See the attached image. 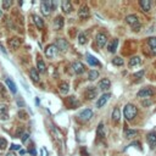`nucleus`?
I'll return each mask as SVG.
<instances>
[{
    "mask_svg": "<svg viewBox=\"0 0 156 156\" xmlns=\"http://www.w3.org/2000/svg\"><path fill=\"white\" fill-rule=\"evenodd\" d=\"M123 115L128 121H132L138 115V109L135 107V105H133V104H127L123 109Z\"/></svg>",
    "mask_w": 156,
    "mask_h": 156,
    "instance_id": "nucleus-1",
    "label": "nucleus"
},
{
    "mask_svg": "<svg viewBox=\"0 0 156 156\" xmlns=\"http://www.w3.org/2000/svg\"><path fill=\"white\" fill-rule=\"evenodd\" d=\"M154 94H155V90L151 87H145L137 93V96L140 99H148V98H151Z\"/></svg>",
    "mask_w": 156,
    "mask_h": 156,
    "instance_id": "nucleus-2",
    "label": "nucleus"
},
{
    "mask_svg": "<svg viewBox=\"0 0 156 156\" xmlns=\"http://www.w3.org/2000/svg\"><path fill=\"white\" fill-rule=\"evenodd\" d=\"M57 53H59V50H57V48L55 46V44H50V45H48L46 49H45V56H46L48 59H54V57L57 55Z\"/></svg>",
    "mask_w": 156,
    "mask_h": 156,
    "instance_id": "nucleus-3",
    "label": "nucleus"
},
{
    "mask_svg": "<svg viewBox=\"0 0 156 156\" xmlns=\"http://www.w3.org/2000/svg\"><path fill=\"white\" fill-rule=\"evenodd\" d=\"M95 42H96L99 48H104L107 44V35L105 33H102V32L98 33L96 37H95Z\"/></svg>",
    "mask_w": 156,
    "mask_h": 156,
    "instance_id": "nucleus-4",
    "label": "nucleus"
},
{
    "mask_svg": "<svg viewBox=\"0 0 156 156\" xmlns=\"http://www.w3.org/2000/svg\"><path fill=\"white\" fill-rule=\"evenodd\" d=\"M55 46L57 48L59 51H67L68 49V42L66 40V39H63V38H57L56 39V43H55Z\"/></svg>",
    "mask_w": 156,
    "mask_h": 156,
    "instance_id": "nucleus-5",
    "label": "nucleus"
},
{
    "mask_svg": "<svg viewBox=\"0 0 156 156\" xmlns=\"http://www.w3.org/2000/svg\"><path fill=\"white\" fill-rule=\"evenodd\" d=\"M84 95H85L87 100H93L98 95V89L95 87H87L85 92H84Z\"/></svg>",
    "mask_w": 156,
    "mask_h": 156,
    "instance_id": "nucleus-6",
    "label": "nucleus"
},
{
    "mask_svg": "<svg viewBox=\"0 0 156 156\" xmlns=\"http://www.w3.org/2000/svg\"><path fill=\"white\" fill-rule=\"evenodd\" d=\"M72 70H73V72L76 73V74H82L84 71H85V66L81 62V61H76V62H73V65H72Z\"/></svg>",
    "mask_w": 156,
    "mask_h": 156,
    "instance_id": "nucleus-7",
    "label": "nucleus"
},
{
    "mask_svg": "<svg viewBox=\"0 0 156 156\" xmlns=\"http://www.w3.org/2000/svg\"><path fill=\"white\" fill-rule=\"evenodd\" d=\"M78 117H79L82 121H89L93 117V111L90 109H84L83 111H81L78 113Z\"/></svg>",
    "mask_w": 156,
    "mask_h": 156,
    "instance_id": "nucleus-8",
    "label": "nucleus"
},
{
    "mask_svg": "<svg viewBox=\"0 0 156 156\" xmlns=\"http://www.w3.org/2000/svg\"><path fill=\"white\" fill-rule=\"evenodd\" d=\"M89 16H90V12H89L88 6H85V5L81 6L79 10H78V17H79L81 20H87Z\"/></svg>",
    "mask_w": 156,
    "mask_h": 156,
    "instance_id": "nucleus-9",
    "label": "nucleus"
},
{
    "mask_svg": "<svg viewBox=\"0 0 156 156\" xmlns=\"http://www.w3.org/2000/svg\"><path fill=\"white\" fill-rule=\"evenodd\" d=\"M40 11L44 16H49L51 12V1H43L40 4Z\"/></svg>",
    "mask_w": 156,
    "mask_h": 156,
    "instance_id": "nucleus-10",
    "label": "nucleus"
},
{
    "mask_svg": "<svg viewBox=\"0 0 156 156\" xmlns=\"http://www.w3.org/2000/svg\"><path fill=\"white\" fill-rule=\"evenodd\" d=\"M111 98V94L110 93H105V94H102L100 98H99V100L96 101V107H102L104 105H105V104L109 101V99Z\"/></svg>",
    "mask_w": 156,
    "mask_h": 156,
    "instance_id": "nucleus-11",
    "label": "nucleus"
},
{
    "mask_svg": "<svg viewBox=\"0 0 156 156\" xmlns=\"http://www.w3.org/2000/svg\"><path fill=\"white\" fill-rule=\"evenodd\" d=\"M98 87H99L100 90H102V92H106V90H109L110 87H111V82H110V79H107V78H102V79L99 82Z\"/></svg>",
    "mask_w": 156,
    "mask_h": 156,
    "instance_id": "nucleus-12",
    "label": "nucleus"
},
{
    "mask_svg": "<svg viewBox=\"0 0 156 156\" xmlns=\"http://www.w3.org/2000/svg\"><path fill=\"white\" fill-rule=\"evenodd\" d=\"M9 118V106L5 104H0V120Z\"/></svg>",
    "mask_w": 156,
    "mask_h": 156,
    "instance_id": "nucleus-13",
    "label": "nucleus"
},
{
    "mask_svg": "<svg viewBox=\"0 0 156 156\" xmlns=\"http://www.w3.org/2000/svg\"><path fill=\"white\" fill-rule=\"evenodd\" d=\"M146 141H148V144L150 145V148L155 149L156 148V133L155 132H151L146 135Z\"/></svg>",
    "mask_w": 156,
    "mask_h": 156,
    "instance_id": "nucleus-14",
    "label": "nucleus"
},
{
    "mask_svg": "<svg viewBox=\"0 0 156 156\" xmlns=\"http://www.w3.org/2000/svg\"><path fill=\"white\" fill-rule=\"evenodd\" d=\"M9 46L12 50L18 49L21 46V39L20 38H11V39H9Z\"/></svg>",
    "mask_w": 156,
    "mask_h": 156,
    "instance_id": "nucleus-15",
    "label": "nucleus"
},
{
    "mask_svg": "<svg viewBox=\"0 0 156 156\" xmlns=\"http://www.w3.org/2000/svg\"><path fill=\"white\" fill-rule=\"evenodd\" d=\"M126 22H127L129 26H131V27H133V26L140 23L139 20H138V17H137V15H128V16L126 17Z\"/></svg>",
    "mask_w": 156,
    "mask_h": 156,
    "instance_id": "nucleus-16",
    "label": "nucleus"
},
{
    "mask_svg": "<svg viewBox=\"0 0 156 156\" xmlns=\"http://www.w3.org/2000/svg\"><path fill=\"white\" fill-rule=\"evenodd\" d=\"M37 71H38V73L40 72V73H44L45 71H46V65L44 63V61L42 60V59H38L37 60V68H35Z\"/></svg>",
    "mask_w": 156,
    "mask_h": 156,
    "instance_id": "nucleus-17",
    "label": "nucleus"
},
{
    "mask_svg": "<svg viewBox=\"0 0 156 156\" xmlns=\"http://www.w3.org/2000/svg\"><path fill=\"white\" fill-rule=\"evenodd\" d=\"M139 5H140L141 10H144V12H149L151 10V3L149 0H140Z\"/></svg>",
    "mask_w": 156,
    "mask_h": 156,
    "instance_id": "nucleus-18",
    "label": "nucleus"
},
{
    "mask_svg": "<svg viewBox=\"0 0 156 156\" xmlns=\"http://www.w3.org/2000/svg\"><path fill=\"white\" fill-rule=\"evenodd\" d=\"M59 90H60V93L63 94V95H66L68 93V90H70V85L67 82H61L59 84Z\"/></svg>",
    "mask_w": 156,
    "mask_h": 156,
    "instance_id": "nucleus-19",
    "label": "nucleus"
},
{
    "mask_svg": "<svg viewBox=\"0 0 156 156\" xmlns=\"http://www.w3.org/2000/svg\"><path fill=\"white\" fill-rule=\"evenodd\" d=\"M63 24H65L63 18H62L61 16H57V17L55 18V21H54V28L57 29V31H60V29L63 27Z\"/></svg>",
    "mask_w": 156,
    "mask_h": 156,
    "instance_id": "nucleus-20",
    "label": "nucleus"
},
{
    "mask_svg": "<svg viewBox=\"0 0 156 156\" xmlns=\"http://www.w3.org/2000/svg\"><path fill=\"white\" fill-rule=\"evenodd\" d=\"M61 9L65 14H71L72 11V4L70 1H62L61 3Z\"/></svg>",
    "mask_w": 156,
    "mask_h": 156,
    "instance_id": "nucleus-21",
    "label": "nucleus"
},
{
    "mask_svg": "<svg viewBox=\"0 0 156 156\" xmlns=\"http://www.w3.org/2000/svg\"><path fill=\"white\" fill-rule=\"evenodd\" d=\"M33 20H34V23H35V26H37L38 29H43V28H44V20H43L42 17L34 15V16H33Z\"/></svg>",
    "mask_w": 156,
    "mask_h": 156,
    "instance_id": "nucleus-22",
    "label": "nucleus"
},
{
    "mask_svg": "<svg viewBox=\"0 0 156 156\" xmlns=\"http://www.w3.org/2000/svg\"><path fill=\"white\" fill-rule=\"evenodd\" d=\"M87 61H88V63L90 65V66H100L99 60L93 55H87Z\"/></svg>",
    "mask_w": 156,
    "mask_h": 156,
    "instance_id": "nucleus-23",
    "label": "nucleus"
},
{
    "mask_svg": "<svg viewBox=\"0 0 156 156\" xmlns=\"http://www.w3.org/2000/svg\"><path fill=\"white\" fill-rule=\"evenodd\" d=\"M5 83H6V85L9 87V89L11 90V93H14V94H16L17 93V87H16V84L12 82L10 78H6L5 79Z\"/></svg>",
    "mask_w": 156,
    "mask_h": 156,
    "instance_id": "nucleus-24",
    "label": "nucleus"
},
{
    "mask_svg": "<svg viewBox=\"0 0 156 156\" xmlns=\"http://www.w3.org/2000/svg\"><path fill=\"white\" fill-rule=\"evenodd\" d=\"M148 44H149V46L151 48L152 54L156 55V37H150V38L148 39Z\"/></svg>",
    "mask_w": 156,
    "mask_h": 156,
    "instance_id": "nucleus-25",
    "label": "nucleus"
},
{
    "mask_svg": "<svg viewBox=\"0 0 156 156\" xmlns=\"http://www.w3.org/2000/svg\"><path fill=\"white\" fill-rule=\"evenodd\" d=\"M141 63V59L139 56H133L131 60H129L128 62V66L129 67H134V66H138V65Z\"/></svg>",
    "mask_w": 156,
    "mask_h": 156,
    "instance_id": "nucleus-26",
    "label": "nucleus"
},
{
    "mask_svg": "<svg viewBox=\"0 0 156 156\" xmlns=\"http://www.w3.org/2000/svg\"><path fill=\"white\" fill-rule=\"evenodd\" d=\"M29 77L32 78V81L33 82H39V79H40V78H39V73H38V71L35 70V68H31L29 70Z\"/></svg>",
    "mask_w": 156,
    "mask_h": 156,
    "instance_id": "nucleus-27",
    "label": "nucleus"
},
{
    "mask_svg": "<svg viewBox=\"0 0 156 156\" xmlns=\"http://www.w3.org/2000/svg\"><path fill=\"white\" fill-rule=\"evenodd\" d=\"M117 46H118V40L117 39H113V40L107 46V50H109V53H115V51L117 50Z\"/></svg>",
    "mask_w": 156,
    "mask_h": 156,
    "instance_id": "nucleus-28",
    "label": "nucleus"
},
{
    "mask_svg": "<svg viewBox=\"0 0 156 156\" xmlns=\"http://www.w3.org/2000/svg\"><path fill=\"white\" fill-rule=\"evenodd\" d=\"M120 118H121L120 109H118V107H115V110H113V112H112V121H113L115 123H117V122L120 121Z\"/></svg>",
    "mask_w": 156,
    "mask_h": 156,
    "instance_id": "nucleus-29",
    "label": "nucleus"
},
{
    "mask_svg": "<svg viewBox=\"0 0 156 156\" xmlns=\"http://www.w3.org/2000/svg\"><path fill=\"white\" fill-rule=\"evenodd\" d=\"M96 78H99V72L96 70H90L88 72V79L89 81H95Z\"/></svg>",
    "mask_w": 156,
    "mask_h": 156,
    "instance_id": "nucleus-30",
    "label": "nucleus"
},
{
    "mask_svg": "<svg viewBox=\"0 0 156 156\" xmlns=\"http://www.w3.org/2000/svg\"><path fill=\"white\" fill-rule=\"evenodd\" d=\"M67 104H68L70 107H77L78 105H79V102H78V100H77L74 96H70V98L67 99Z\"/></svg>",
    "mask_w": 156,
    "mask_h": 156,
    "instance_id": "nucleus-31",
    "label": "nucleus"
},
{
    "mask_svg": "<svg viewBox=\"0 0 156 156\" xmlns=\"http://www.w3.org/2000/svg\"><path fill=\"white\" fill-rule=\"evenodd\" d=\"M87 42H88L87 33H79V35H78V43L81 45H84V44H87Z\"/></svg>",
    "mask_w": 156,
    "mask_h": 156,
    "instance_id": "nucleus-32",
    "label": "nucleus"
},
{
    "mask_svg": "<svg viewBox=\"0 0 156 156\" xmlns=\"http://www.w3.org/2000/svg\"><path fill=\"white\" fill-rule=\"evenodd\" d=\"M138 134V131H135V129H127V131L124 132V137L126 138H133V137H135Z\"/></svg>",
    "mask_w": 156,
    "mask_h": 156,
    "instance_id": "nucleus-33",
    "label": "nucleus"
},
{
    "mask_svg": "<svg viewBox=\"0 0 156 156\" xmlns=\"http://www.w3.org/2000/svg\"><path fill=\"white\" fill-rule=\"evenodd\" d=\"M112 63L115 65V66H122V65L124 63V61H123V59H122V57H120V56H116V57H113V59H112Z\"/></svg>",
    "mask_w": 156,
    "mask_h": 156,
    "instance_id": "nucleus-34",
    "label": "nucleus"
},
{
    "mask_svg": "<svg viewBox=\"0 0 156 156\" xmlns=\"http://www.w3.org/2000/svg\"><path fill=\"white\" fill-rule=\"evenodd\" d=\"M7 148V140L5 138H0V149L4 150Z\"/></svg>",
    "mask_w": 156,
    "mask_h": 156,
    "instance_id": "nucleus-35",
    "label": "nucleus"
},
{
    "mask_svg": "<svg viewBox=\"0 0 156 156\" xmlns=\"http://www.w3.org/2000/svg\"><path fill=\"white\" fill-rule=\"evenodd\" d=\"M104 135V123H99L98 127V137H102Z\"/></svg>",
    "mask_w": 156,
    "mask_h": 156,
    "instance_id": "nucleus-36",
    "label": "nucleus"
},
{
    "mask_svg": "<svg viewBox=\"0 0 156 156\" xmlns=\"http://www.w3.org/2000/svg\"><path fill=\"white\" fill-rule=\"evenodd\" d=\"M11 5H12V1H11V0H5V1L3 3V7H4L5 10H7Z\"/></svg>",
    "mask_w": 156,
    "mask_h": 156,
    "instance_id": "nucleus-37",
    "label": "nucleus"
},
{
    "mask_svg": "<svg viewBox=\"0 0 156 156\" xmlns=\"http://www.w3.org/2000/svg\"><path fill=\"white\" fill-rule=\"evenodd\" d=\"M10 149H11V151H15V150H20V145H15V144H12V145L10 146Z\"/></svg>",
    "mask_w": 156,
    "mask_h": 156,
    "instance_id": "nucleus-38",
    "label": "nucleus"
},
{
    "mask_svg": "<svg viewBox=\"0 0 156 156\" xmlns=\"http://www.w3.org/2000/svg\"><path fill=\"white\" fill-rule=\"evenodd\" d=\"M40 152H42V156H48V150L45 148H42Z\"/></svg>",
    "mask_w": 156,
    "mask_h": 156,
    "instance_id": "nucleus-39",
    "label": "nucleus"
},
{
    "mask_svg": "<svg viewBox=\"0 0 156 156\" xmlns=\"http://www.w3.org/2000/svg\"><path fill=\"white\" fill-rule=\"evenodd\" d=\"M143 74H144V71H140V72H138V73H135L134 74V78H138V77H143Z\"/></svg>",
    "mask_w": 156,
    "mask_h": 156,
    "instance_id": "nucleus-40",
    "label": "nucleus"
},
{
    "mask_svg": "<svg viewBox=\"0 0 156 156\" xmlns=\"http://www.w3.org/2000/svg\"><path fill=\"white\" fill-rule=\"evenodd\" d=\"M27 139H28V134H27V133H24V134L22 135V141H26Z\"/></svg>",
    "mask_w": 156,
    "mask_h": 156,
    "instance_id": "nucleus-41",
    "label": "nucleus"
},
{
    "mask_svg": "<svg viewBox=\"0 0 156 156\" xmlns=\"http://www.w3.org/2000/svg\"><path fill=\"white\" fill-rule=\"evenodd\" d=\"M6 156H17V155H16V154H15L14 151H10V152H9L7 155H6Z\"/></svg>",
    "mask_w": 156,
    "mask_h": 156,
    "instance_id": "nucleus-42",
    "label": "nucleus"
},
{
    "mask_svg": "<svg viewBox=\"0 0 156 156\" xmlns=\"http://www.w3.org/2000/svg\"><path fill=\"white\" fill-rule=\"evenodd\" d=\"M149 104H151V102H150V101H145V102H143V105L146 106V105H149Z\"/></svg>",
    "mask_w": 156,
    "mask_h": 156,
    "instance_id": "nucleus-43",
    "label": "nucleus"
},
{
    "mask_svg": "<svg viewBox=\"0 0 156 156\" xmlns=\"http://www.w3.org/2000/svg\"><path fill=\"white\" fill-rule=\"evenodd\" d=\"M1 15H3V12H1V11H0V16H1Z\"/></svg>",
    "mask_w": 156,
    "mask_h": 156,
    "instance_id": "nucleus-44",
    "label": "nucleus"
}]
</instances>
